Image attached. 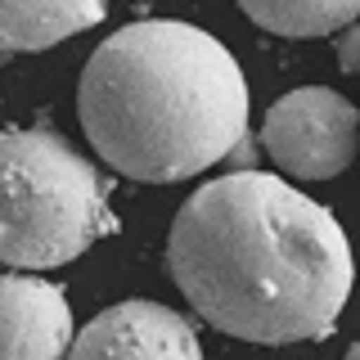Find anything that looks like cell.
<instances>
[{
    "label": "cell",
    "instance_id": "obj_9",
    "mask_svg": "<svg viewBox=\"0 0 360 360\" xmlns=\"http://www.w3.org/2000/svg\"><path fill=\"white\" fill-rule=\"evenodd\" d=\"M347 37H338V63L342 72H356L360 77V27H342Z\"/></svg>",
    "mask_w": 360,
    "mask_h": 360
},
{
    "label": "cell",
    "instance_id": "obj_5",
    "mask_svg": "<svg viewBox=\"0 0 360 360\" xmlns=\"http://www.w3.org/2000/svg\"><path fill=\"white\" fill-rule=\"evenodd\" d=\"M63 360H202V347L180 311L131 297L82 324Z\"/></svg>",
    "mask_w": 360,
    "mask_h": 360
},
{
    "label": "cell",
    "instance_id": "obj_10",
    "mask_svg": "<svg viewBox=\"0 0 360 360\" xmlns=\"http://www.w3.org/2000/svg\"><path fill=\"white\" fill-rule=\"evenodd\" d=\"M342 360H360V342H356V347H352V352H347Z\"/></svg>",
    "mask_w": 360,
    "mask_h": 360
},
{
    "label": "cell",
    "instance_id": "obj_1",
    "mask_svg": "<svg viewBox=\"0 0 360 360\" xmlns=\"http://www.w3.org/2000/svg\"><path fill=\"white\" fill-rule=\"evenodd\" d=\"M167 270L212 329L262 347L329 338L356 284L347 230L270 172H230L180 202Z\"/></svg>",
    "mask_w": 360,
    "mask_h": 360
},
{
    "label": "cell",
    "instance_id": "obj_2",
    "mask_svg": "<svg viewBox=\"0 0 360 360\" xmlns=\"http://www.w3.org/2000/svg\"><path fill=\"white\" fill-rule=\"evenodd\" d=\"M77 112L90 149L112 172L176 185L212 172L248 140V82L212 32L144 18L95 45Z\"/></svg>",
    "mask_w": 360,
    "mask_h": 360
},
{
    "label": "cell",
    "instance_id": "obj_7",
    "mask_svg": "<svg viewBox=\"0 0 360 360\" xmlns=\"http://www.w3.org/2000/svg\"><path fill=\"white\" fill-rule=\"evenodd\" d=\"M104 18V0H0V59L50 50Z\"/></svg>",
    "mask_w": 360,
    "mask_h": 360
},
{
    "label": "cell",
    "instance_id": "obj_4",
    "mask_svg": "<svg viewBox=\"0 0 360 360\" xmlns=\"http://www.w3.org/2000/svg\"><path fill=\"white\" fill-rule=\"evenodd\" d=\"M266 153L297 180H333L360 153V108L333 86H297L266 108Z\"/></svg>",
    "mask_w": 360,
    "mask_h": 360
},
{
    "label": "cell",
    "instance_id": "obj_3",
    "mask_svg": "<svg viewBox=\"0 0 360 360\" xmlns=\"http://www.w3.org/2000/svg\"><path fill=\"white\" fill-rule=\"evenodd\" d=\"M117 234L108 180L54 127L0 131V262L54 270Z\"/></svg>",
    "mask_w": 360,
    "mask_h": 360
},
{
    "label": "cell",
    "instance_id": "obj_6",
    "mask_svg": "<svg viewBox=\"0 0 360 360\" xmlns=\"http://www.w3.org/2000/svg\"><path fill=\"white\" fill-rule=\"evenodd\" d=\"M72 347V302L37 270L0 275V360H63Z\"/></svg>",
    "mask_w": 360,
    "mask_h": 360
},
{
    "label": "cell",
    "instance_id": "obj_8",
    "mask_svg": "<svg viewBox=\"0 0 360 360\" xmlns=\"http://www.w3.org/2000/svg\"><path fill=\"white\" fill-rule=\"evenodd\" d=\"M239 9L270 37L288 41L333 37L360 18V0H239Z\"/></svg>",
    "mask_w": 360,
    "mask_h": 360
}]
</instances>
